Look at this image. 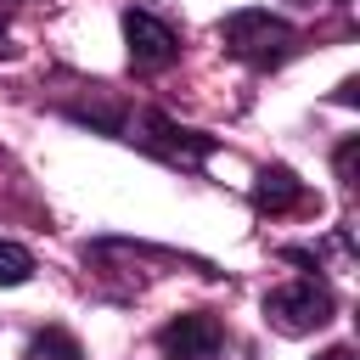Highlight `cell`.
<instances>
[{"instance_id":"1","label":"cell","mask_w":360,"mask_h":360,"mask_svg":"<svg viewBox=\"0 0 360 360\" xmlns=\"http://www.w3.org/2000/svg\"><path fill=\"white\" fill-rule=\"evenodd\" d=\"M219 39H225V51L236 56V62H248V68H281L292 51H298V34L281 22V17H270V11H231L225 22H219Z\"/></svg>"},{"instance_id":"2","label":"cell","mask_w":360,"mask_h":360,"mask_svg":"<svg viewBox=\"0 0 360 360\" xmlns=\"http://www.w3.org/2000/svg\"><path fill=\"white\" fill-rule=\"evenodd\" d=\"M332 315H338V298H332V287L315 281V276L264 292V321H270V332H281V338H304V332L326 326Z\"/></svg>"},{"instance_id":"3","label":"cell","mask_w":360,"mask_h":360,"mask_svg":"<svg viewBox=\"0 0 360 360\" xmlns=\"http://www.w3.org/2000/svg\"><path fill=\"white\" fill-rule=\"evenodd\" d=\"M124 141H135L141 152H152V158H163V163H174V169H202V158L214 152V135L180 129V124L163 118V112H135V118L124 124Z\"/></svg>"},{"instance_id":"4","label":"cell","mask_w":360,"mask_h":360,"mask_svg":"<svg viewBox=\"0 0 360 360\" xmlns=\"http://www.w3.org/2000/svg\"><path fill=\"white\" fill-rule=\"evenodd\" d=\"M124 45H129V68H135V73H163V68H174V56H180V34H174L163 17L141 11V6L124 11Z\"/></svg>"},{"instance_id":"5","label":"cell","mask_w":360,"mask_h":360,"mask_svg":"<svg viewBox=\"0 0 360 360\" xmlns=\"http://www.w3.org/2000/svg\"><path fill=\"white\" fill-rule=\"evenodd\" d=\"M158 349L169 360H214L225 349V326L208 315V309H191V315H174L163 332H158Z\"/></svg>"},{"instance_id":"6","label":"cell","mask_w":360,"mask_h":360,"mask_svg":"<svg viewBox=\"0 0 360 360\" xmlns=\"http://www.w3.org/2000/svg\"><path fill=\"white\" fill-rule=\"evenodd\" d=\"M309 202V191H304V180L287 169V163H264L259 174H253V208L259 214H292V208H304Z\"/></svg>"},{"instance_id":"7","label":"cell","mask_w":360,"mask_h":360,"mask_svg":"<svg viewBox=\"0 0 360 360\" xmlns=\"http://www.w3.org/2000/svg\"><path fill=\"white\" fill-rule=\"evenodd\" d=\"M28 360H84V349H79V338H73V332L45 326V332L28 343Z\"/></svg>"},{"instance_id":"8","label":"cell","mask_w":360,"mask_h":360,"mask_svg":"<svg viewBox=\"0 0 360 360\" xmlns=\"http://www.w3.org/2000/svg\"><path fill=\"white\" fill-rule=\"evenodd\" d=\"M28 276H34V253L22 242H6L0 236V287H22Z\"/></svg>"},{"instance_id":"9","label":"cell","mask_w":360,"mask_h":360,"mask_svg":"<svg viewBox=\"0 0 360 360\" xmlns=\"http://www.w3.org/2000/svg\"><path fill=\"white\" fill-rule=\"evenodd\" d=\"M332 163H338V180H343V186H354V163H360V135H349V141L338 146V158H332Z\"/></svg>"},{"instance_id":"10","label":"cell","mask_w":360,"mask_h":360,"mask_svg":"<svg viewBox=\"0 0 360 360\" xmlns=\"http://www.w3.org/2000/svg\"><path fill=\"white\" fill-rule=\"evenodd\" d=\"M332 101H338V107H354V101H360V79H343V84L332 90Z\"/></svg>"},{"instance_id":"11","label":"cell","mask_w":360,"mask_h":360,"mask_svg":"<svg viewBox=\"0 0 360 360\" xmlns=\"http://www.w3.org/2000/svg\"><path fill=\"white\" fill-rule=\"evenodd\" d=\"M0 56H17V45H11V34H6V22H0Z\"/></svg>"},{"instance_id":"12","label":"cell","mask_w":360,"mask_h":360,"mask_svg":"<svg viewBox=\"0 0 360 360\" xmlns=\"http://www.w3.org/2000/svg\"><path fill=\"white\" fill-rule=\"evenodd\" d=\"M321 360H354V354H349V349H326Z\"/></svg>"},{"instance_id":"13","label":"cell","mask_w":360,"mask_h":360,"mask_svg":"<svg viewBox=\"0 0 360 360\" xmlns=\"http://www.w3.org/2000/svg\"><path fill=\"white\" fill-rule=\"evenodd\" d=\"M287 6H321V0H287Z\"/></svg>"}]
</instances>
